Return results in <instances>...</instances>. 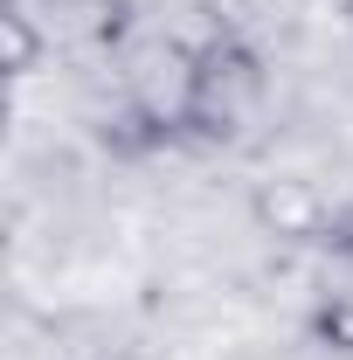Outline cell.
<instances>
[{"mask_svg": "<svg viewBox=\"0 0 353 360\" xmlns=\"http://www.w3.org/2000/svg\"><path fill=\"white\" fill-rule=\"evenodd\" d=\"M0 35H7V77H28L35 63H42V35H35V21H28V7H0Z\"/></svg>", "mask_w": 353, "mask_h": 360, "instance_id": "obj_3", "label": "cell"}, {"mask_svg": "<svg viewBox=\"0 0 353 360\" xmlns=\"http://www.w3.org/2000/svg\"><path fill=\"white\" fill-rule=\"evenodd\" d=\"M257 222L277 229V236H326L333 208L319 201V187H312V180H277V187L257 194Z\"/></svg>", "mask_w": 353, "mask_h": 360, "instance_id": "obj_2", "label": "cell"}, {"mask_svg": "<svg viewBox=\"0 0 353 360\" xmlns=\"http://www.w3.org/2000/svg\"><path fill=\"white\" fill-rule=\"evenodd\" d=\"M312 347H326V354H340V360H353V298H326L319 312H312Z\"/></svg>", "mask_w": 353, "mask_h": 360, "instance_id": "obj_4", "label": "cell"}, {"mask_svg": "<svg viewBox=\"0 0 353 360\" xmlns=\"http://www.w3.org/2000/svg\"><path fill=\"white\" fill-rule=\"evenodd\" d=\"M270 70L243 35H208L180 84V139L187 146H236L264 111Z\"/></svg>", "mask_w": 353, "mask_h": 360, "instance_id": "obj_1", "label": "cell"}, {"mask_svg": "<svg viewBox=\"0 0 353 360\" xmlns=\"http://www.w3.org/2000/svg\"><path fill=\"white\" fill-rule=\"evenodd\" d=\"M340 7H347V21H353V0H340Z\"/></svg>", "mask_w": 353, "mask_h": 360, "instance_id": "obj_6", "label": "cell"}, {"mask_svg": "<svg viewBox=\"0 0 353 360\" xmlns=\"http://www.w3.org/2000/svg\"><path fill=\"white\" fill-rule=\"evenodd\" d=\"M319 243H326L333 257H347V264H353V201H347V208H333V222H326Z\"/></svg>", "mask_w": 353, "mask_h": 360, "instance_id": "obj_5", "label": "cell"}]
</instances>
